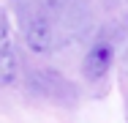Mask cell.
I'll return each mask as SVG.
<instances>
[{
  "label": "cell",
  "instance_id": "1",
  "mask_svg": "<svg viewBox=\"0 0 128 123\" xmlns=\"http://www.w3.org/2000/svg\"><path fill=\"white\" fill-rule=\"evenodd\" d=\"M25 41L33 52H49L54 47V30H52V22L41 14V11H33L25 17Z\"/></svg>",
  "mask_w": 128,
  "mask_h": 123
},
{
  "label": "cell",
  "instance_id": "2",
  "mask_svg": "<svg viewBox=\"0 0 128 123\" xmlns=\"http://www.w3.org/2000/svg\"><path fill=\"white\" fill-rule=\"evenodd\" d=\"M112 60H114V49H112V44H106V41L93 44L90 52L84 55V60H82V74H84V79H90V82L101 79L104 74L112 69Z\"/></svg>",
  "mask_w": 128,
  "mask_h": 123
},
{
  "label": "cell",
  "instance_id": "3",
  "mask_svg": "<svg viewBox=\"0 0 128 123\" xmlns=\"http://www.w3.org/2000/svg\"><path fill=\"white\" fill-rule=\"evenodd\" d=\"M16 69H19L16 49L6 33V19H3L0 22V88H8V85L16 82Z\"/></svg>",
  "mask_w": 128,
  "mask_h": 123
}]
</instances>
